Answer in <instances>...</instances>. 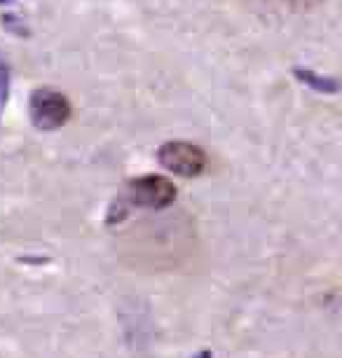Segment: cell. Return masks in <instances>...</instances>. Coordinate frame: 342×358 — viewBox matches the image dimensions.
<instances>
[{
	"mask_svg": "<svg viewBox=\"0 0 342 358\" xmlns=\"http://www.w3.org/2000/svg\"><path fill=\"white\" fill-rule=\"evenodd\" d=\"M192 358H213V354H211V351H209V349H199V351H197V354H194Z\"/></svg>",
	"mask_w": 342,
	"mask_h": 358,
	"instance_id": "obj_5",
	"label": "cell"
},
{
	"mask_svg": "<svg viewBox=\"0 0 342 358\" xmlns=\"http://www.w3.org/2000/svg\"><path fill=\"white\" fill-rule=\"evenodd\" d=\"M176 185L169 178L157 173H145L138 178H131L127 183V190L120 199L113 201L108 211V225L124 220L131 208H150V211H162L176 201Z\"/></svg>",
	"mask_w": 342,
	"mask_h": 358,
	"instance_id": "obj_1",
	"label": "cell"
},
{
	"mask_svg": "<svg viewBox=\"0 0 342 358\" xmlns=\"http://www.w3.org/2000/svg\"><path fill=\"white\" fill-rule=\"evenodd\" d=\"M157 162L166 171L183 176V178H197L206 171V152L190 141H166L159 145Z\"/></svg>",
	"mask_w": 342,
	"mask_h": 358,
	"instance_id": "obj_2",
	"label": "cell"
},
{
	"mask_svg": "<svg viewBox=\"0 0 342 358\" xmlns=\"http://www.w3.org/2000/svg\"><path fill=\"white\" fill-rule=\"evenodd\" d=\"M5 101H8V73L0 66V110H3Z\"/></svg>",
	"mask_w": 342,
	"mask_h": 358,
	"instance_id": "obj_4",
	"label": "cell"
},
{
	"mask_svg": "<svg viewBox=\"0 0 342 358\" xmlns=\"http://www.w3.org/2000/svg\"><path fill=\"white\" fill-rule=\"evenodd\" d=\"M29 110H31V122L36 124L38 129L55 131L69 122L73 108H71V101L66 99L62 92L50 90V87H40V90L33 92Z\"/></svg>",
	"mask_w": 342,
	"mask_h": 358,
	"instance_id": "obj_3",
	"label": "cell"
},
{
	"mask_svg": "<svg viewBox=\"0 0 342 358\" xmlns=\"http://www.w3.org/2000/svg\"><path fill=\"white\" fill-rule=\"evenodd\" d=\"M286 3H291V5H300V8H307V5L314 3V0H286Z\"/></svg>",
	"mask_w": 342,
	"mask_h": 358,
	"instance_id": "obj_6",
	"label": "cell"
}]
</instances>
